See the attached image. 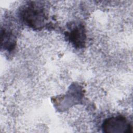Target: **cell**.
Instances as JSON below:
<instances>
[{"label": "cell", "mask_w": 133, "mask_h": 133, "mask_svg": "<svg viewBox=\"0 0 133 133\" xmlns=\"http://www.w3.org/2000/svg\"><path fill=\"white\" fill-rule=\"evenodd\" d=\"M20 14L24 23L32 29H42L47 24V14L44 6L39 2H28L21 8Z\"/></svg>", "instance_id": "cell-1"}, {"label": "cell", "mask_w": 133, "mask_h": 133, "mask_svg": "<svg viewBox=\"0 0 133 133\" xmlns=\"http://www.w3.org/2000/svg\"><path fill=\"white\" fill-rule=\"evenodd\" d=\"M103 131L106 133L132 132V126L124 116L118 115L106 118L102 125Z\"/></svg>", "instance_id": "cell-2"}, {"label": "cell", "mask_w": 133, "mask_h": 133, "mask_svg": "<svg viewBox=\"0 0 133 133\" xmlns=\"http://www.w3.org/2000/svg\"><path fill=\"white\" fill-rule=\"evenodd\" d=\"M66 37L71 44L75 48H82L85 47L86 39L84 25L78 23L71 28L69 32L65 33Z\"/></svg>", "instance_id": "cell-3"}, {"label": "cell", "mask_w": 133, "mask_h": 133, "mask_svg": "<svg viewBox=\"0 0 133 133\" xmlns=\"http://www.w3.org/2000/svg\"><path fill=\"white\" fill-rule=\"evenodd\" d=\"M16 36L13 32L8 28L1 29V47L4 49L10 51L12 50L16 44Z\"/></svg>", "instance_id": "cell-4"}]
</instances>
